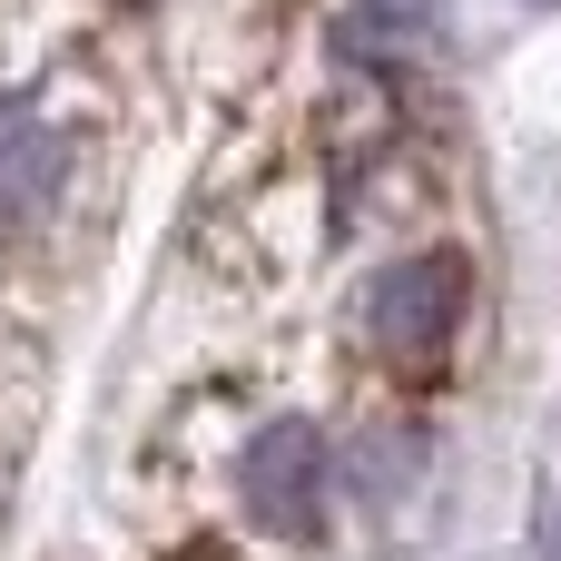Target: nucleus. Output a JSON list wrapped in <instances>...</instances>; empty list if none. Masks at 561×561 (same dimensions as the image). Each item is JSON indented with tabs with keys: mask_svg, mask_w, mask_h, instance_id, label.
<instances>
[{
	"mask_svg": "<svg viewBox=\"0 0 561 561\" xmlns=\"http://www.w3.org/2000/svg\"><path fill=\"white\" fill-rule=\"evenodd\" d=\"M325 434L316 424H266L247 454H237V503H247V523L256 533H276V542H316V523H325Z\"/></svg>",
	"mask_w": 561,
	"mask_h": 561,
	"instance_id": "obj_1",
	"label": "nucleus"
},
{
	"mask_svg": "<svg viewBox=\"0 0 561 561\" xmlns=\"http://www.w3.org/2000/svg\"><path fill=\"white\" fill-rule=\"evenodd\" d=\"M463 325V256H404L365 286V335L394 355V365H424L444 355V335Z\"/></svg>",
	"mask_w": 561,
	"mask_h": 561,
	"instance_id": "obj_2",
	"label": "nucleus"
},
{
	"mask_svg": "<svg viewBox=\"0 0 561 561\" xmlns=\"http://www.w3.org/2000/svg\"><path fill=\"white\" fill-rule=\"evenodd\" d=\"M444 30V0H335V49L345 59H414Z\"/></svg>",
	"mask_w": 561,
	"mask_h": 561,
	"instance_id": "obj_3",
	"label": "nucleus"
},
{
	"mask_svg": "<svg viewBox=\"0 0 561 561\" xmlns=\"http://www.w3.org/2000/svg\"><path fill=\"white\" fill-rule=\"evenodd\" d=\"M542 561H561V493L542 503Z\"/></svg>",
	"mask_w": 561,
	"mask_h": 561,
	"instance_id": "obj_5",
	"label": "nucleus"
},
{
	"mask_svg": "<svg viewBox=\"0 0 561 561\" xmlns=\"http://www.w3.org/2000/svg\"><path fill=\"white\" fill-rule=\"evenodd\" d=\"M49 187H59V138L30 128V118H10V128H0V227H10V217H39Z\"/></svg>",
	"mask_w": 561,
	"mask_h": 561,
	"instance_id": "obj_4",
	"label": "nucleus"
}]
</instances>
